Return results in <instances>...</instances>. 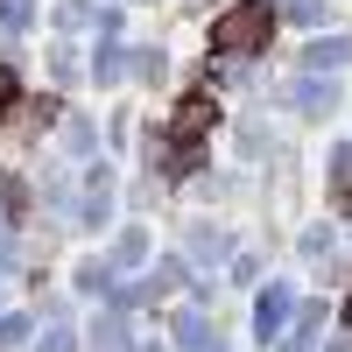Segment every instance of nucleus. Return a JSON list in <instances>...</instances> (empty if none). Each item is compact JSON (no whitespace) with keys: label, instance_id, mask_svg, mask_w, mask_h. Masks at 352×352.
<instances>
[{"label":"nucleus","instance_id":"nucleus-1","mask_svg":"<svg viewBox=\"0 0 352 352\" xmlns=\"http://www.w3.org/2000/svg\"><path fill=\"white\" fill-rule=\"evenodd\" d=\"M268 28H275L268 0H247V8H232L226 21H212V50H226V56H247L254 43H268Z\"/></svg>","mask_w":352,"mask_h":352},{"label":"nucleus","instance_id":"nucleus-2","mask_svg":"<svg viewBox=\"0 0 352 352\" xmlns=\"http://www.w3.org/2000/svg\"><path fill=\"white\" fill-rule=\"evenodd\" d=\"M345 56H352V43L338 36V43H317V50H310V64H345Z\"/></svg>","mask_w":352,"mask_h":352},{"label":"nucleus","instance_id":"nucleus-3","mask_svg":"<svg viewBox=\"0 0 352 352\" xmlns=\"http://www.w3.org/2000/svg\"><path fill=\"white\" fill-rule=\"evenodd\" d=\"M8 99H14V71H0V120H8Z\"/></svg>","mask_w":352,"mask_h":352},{"label":"nucleus","instance_id":"nucleus-4","mask_svg":"<svg viewBox=\"0 0 352 352\" xmlns=\"http://www.w3.org/2000/svg\"><path fill=\"white\" fill-rule=\"evenodd\" d=\"M345 317H352V303H345Z\"/></svg>","mask_w":352,"mask_h":352}]
</instances>
